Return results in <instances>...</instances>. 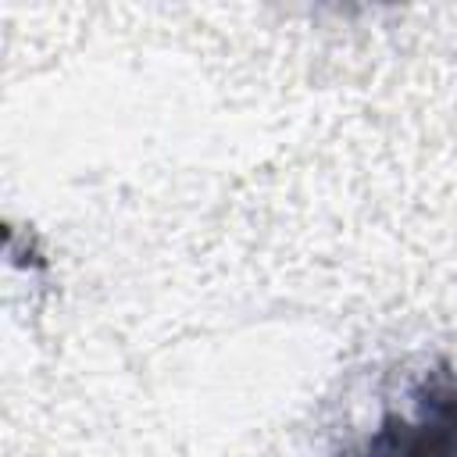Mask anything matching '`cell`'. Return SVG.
I'll return each instance as SVG.
<instances>
[{"label": "cell", "instance_id": "obj_1", "mask_svg": "<svg viewBox=\"0 0 457 457\" xmlns=\"http://www.w3.org/2000/svg\"><path fill=\"white\" fill-rule=\"evenodd\" d=\"M336 457H457V364L418 375Z\"/></svg>", "mask_w": 457, "mask_h": 457}]
</instances>
